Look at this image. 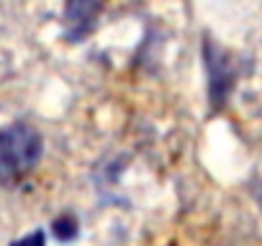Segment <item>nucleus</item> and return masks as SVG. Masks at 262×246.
Masks as SVG:
<instances>
[{
  "mask_svg": "<svg viewBox=\"0 0 262 246\" xmlns=\"http://www.w3.org/2000/svg\"><path fill=\"white\" fill-rule=\"evenodd\" d=\"M41 157V136L26 126V123H13V126L0 131V182H13L34 169V164Z\"/></svg>",
  "mask_w": 262,
  "mask_h": 246,
  "instance_id": "f257e3e1",
  "label": "nucleus"
},
{
  "mask_svg": "<svg viewBox=\"0 0 262 246\" xmlns=\"http://www.w3.org/2000/svg\"><path fill=\"white\" fill-rule=\"evenodd\" d=\"M54 233H57V238H62V241L75 238V236H77V220H75L72 215L57 218V220H54Z\"/></svg>",
  "mask_w": 262,
  "mask_h": 246,
  "instance_id": "f03ea898",
  "label": "nucleus"
},
{
  "mask_svg": "<svg viewBox=\"0 0 262 246\" xmlns=\"http://www.w3.org/2000/svg\"><path fill=\"white\" fill-rule=\"evenodd\" d=\"M13 246H44V233H41V231H34V233H29L26 238L16 241Z\"/></svg>",
  "mask_w": 262,
  "mask_h": 246,
  "instance_id": "7ed1b4c3",
  "label": "nucleus"
}]
</instances>
